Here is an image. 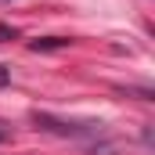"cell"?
<instances>
[{
    "label": "cell",
    "mask_w": 155,
    "mask_h": 155,
    "mask_svg": "<svg viewBox=\"0 0 155 155\" xmlns=\"http://www.w3.org/2000/svg\"><path fill=\"white\" fill-rule=\"evenodd\" d=\"M72 40H65V36H40L29 43V51H36V54H43V51H65Z\"/></svg>",
    "instance_id": "7a4b0ae2"
},
{
    "label": "cell",
    "mask_w": 155,
    "mask_h": 155,
    "mask_svg": "<svg viewBox=\"0 0 155 155\" xmlns=\"http://www.w3.org/2000/svg\"><path fill=\"white\" fill-rule=\"evenodd\" d=\"M7 134H11V130H7V126H4V123H0V144H4V141H7Z\"/></svg>",
    "instance_id": "5b68a950"
},
{
    "label": "cell",
    "mask_w": 155,
    "mask_h": 155,
    "mask_svg": "<svg viewBox=\"0 0 155 155\" xmlns=\"http://www.w3.org/2000/svg\"><path fill=\"white\" fill-rule=\"evenodd\" d=\"M33 123L40 130L61 134V137H94V134H101V123H94V119H87V123H65V119L51 116V112H33Z\"/></svg>",
    "instance_id": "6da1fadb"
},
{
    "label": "cell",
    "mask_w": 155,
    "mask_h": 155,
    "mask_svg": "<svg viewBox=\"0 0 155 155\" xmlns=\"http://www.w3.org/2000/svg\"><path fill=\"white\" fill-rule=\"evenodd\" d=\"M7 40H15V29H7V25H0V43H7Z\"/></svg>",
    "instance_id": "3957f363"
},
{
    "label": "cell",
    "mask_w": 155,
    "mask_h": 155,
    "mask_svg": "<svg viewBox=\"0 0 155 155\" xmlns=\"http://www.w3.org/2000/svg\"><path fill=\"white\" fill-rule=\"evenodd\" d=\"M7 79H11L7 76V65H0V87H7Z\"/></svg>",
    "instance_id": "277c9868"
}]
</instances>
